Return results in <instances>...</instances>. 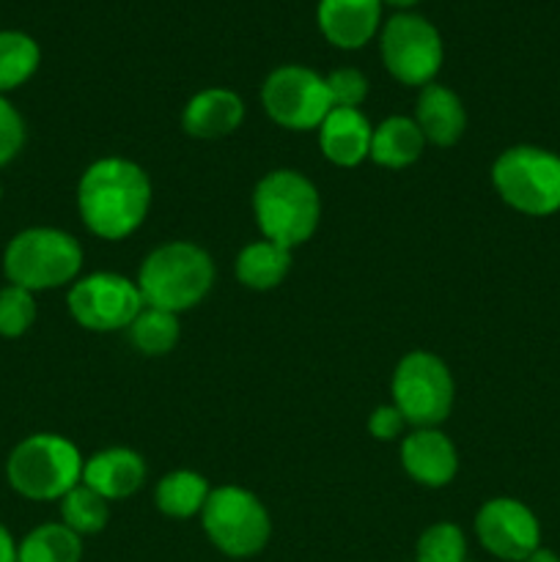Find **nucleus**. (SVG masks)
I'll list each match as a JSON object with an SVG mask.
<instances>
[{
    "mask_svg": "<svg viewBox=\"0 0 560 562\" xmlns=\"http://www.w3.org/2000/svg\"><path fill=\"white\" fill-rule=\"evenodd\" d=\"M152 209V179L124 157L97 159L77 184V212L93 236L108 241L135 234Z\"/></svg>",
    "mask_w": 560,
    "mask_h": 562,
    "instance_id": "f257e3e1",
    "label": "nucleus"
},
{
    "mask_svg": "<svg viewBox=\"0 0 560 562\" xmlns=\"http://www.w3.org/2000/svg\"><path fill=\"white\" fill-rule=\"evenodd\" d=\"M135 283L148 307L179 316L206 300L214 285V261L192 241H165L143 258Z\"/></svg>",
    "mask_w": 560,
    "mask_h": 562,
    "instance_id": "f03ea898",
    "label": "nucleus"
},
{
    "mask_svg": "<svg viewBox=\"0 0 560 562\" xmlns=\"http://www.w3.org/2000/svg\"><path fill=\"white\" fill-rule=\"evenodd\" d=\"M253 214L264 239L294 250L305 245L322 220V198L300 170L280 168L264 176L253 190Z\"/></svg>",
    "mask_w": 560,
    "mask_h": 562,
    "instance_id": "7ed1b4c3",
    "label": "nucleus"
},
{
    "mask_svg": "<svg viewBox=\"0 0 560 562\" xmlns=\"http://www.w3.org/2000/svg\"><path fill=\"white\" fill-rule=\"evenodd\" d=\"M82 456L60 434H31L5 459V481L31 503H60L82 483Z\"/></svg>",
    "mask_w": 560,
    "mask_h": 562,
    "instance_id": "20e7f679",
    "label": "nucleus"
},
{
    "mask_svg": "<svg viewBox=\"0 0 560 562\" xmlns=\"http://www.w3.org/2000/svg\"><path fill=\"white\" fill-rule=\"evenodd\" d=\"M82 247L69 231L36 225L9 239L3 250V274L11 285L38 294L80 278Z\"/></svg>",
    "mask_w": 560,
    "mask_h": 562,
    "instance_id": "39448f33",
    "label": "nucleus"
},
{
    "mask_svg": "<svg viewBox=\"0 0 560 562\" xmlns=\"http://www.w3.org/2000/svg\"><path fill=\"white\" fill-rule=\"evenodd\" d=\"M492 184L500 201L527 217L560 212V157L549 148H505L492 165Z\"/></svg>",
    "mask_w": 560,
    "mask_h": 562,
    "instance_id": "423d86ee",
    "label": "nucleus"
},
{
    "mask_svg": "<svg viewBox=\"0 0 560 562\" xmlns=\"http://www.w3.org/2000/svg\"><path fill=\"white\" fill-rule=\"evenodd\" d=\"M206 538L225 558L247 560L264 552L272 536V519L261 499L239 486H217L201 510Z\"/></svg>",
    "mask_w": 560,
    "mask_h": 562,
    "instance_id": "0eeeda50",
    "label": "nucleus"
},
{
    "mask_svg": "<svg viewBox=\"0 0 560 562\" xmlns=\"http://www.w3.org/2000/svg\"><path fill=\"white\" fill-rule=\"evenodd\" d=\"M393 406L415 428H439L456 401L448 366L432 351H410L393 371Z\"/></svg>",
    "mask_w": 560,
    "mask_h": 562,
    "instance_id": "6e6552de",
    "label": "nucleus"
},
{
    "mask_svg": "<svg viewBox=\"0 0 560 562\" xmlns=\"http://www.w3.org/2000/svg\"><path fill=\"white\" fill-rule=\"evenodd\" d=\"M379 53L390 75L404 86H428L443 69V36L421 14L399 11L379 27Z\"/></svg>",
    "mask_w": 560,
    "mask_h": 562,
    "instance_id": "1a4fd4ad",
    "label": "nucleus"
},
{
    "mask_svg": "<svg viewBox=\"0 0 560 562\" xmlns=\"http://www.w3.org/2000/svg\"><path fill=\"white\" fill-rule=\"evenodd\" d=\"M66 305L82 329L119 333V329H130L146 302L135 280L115 272H93L71 283Z\"/></svg>",
    "mask_w": 560,
    "mask_h": 562,
    "instance_id": "9d476101",
    "label": "nucleus"
},
{
    "mask_svg": "<svg viewBox=\"0 0 560 562\" xmlns=\"http://www.w3.org/2000/svg\"><path fill=\"white\" fill-rule=\"evenodd\" d=\"M261 102L269 119L291 132L318 130L333 110L327 82L307 66H278L261 88Z\"/></svg>",
    "mask_w": 560,
    "mask_h": 562,
    "instance_id": "9b49d317",
    "label": "nucleus"
},
{
    "mask_svg": "<svg viewBox=\"0 0 560 562\" xmlns=\"http://www.w3.org/2000/svg\"><path fill=\"white\" fill-rule=\"evenodd\" d=\"M475 536L492 558L525 562L541 547V525L525 503L514 497H494L475 514Z\"/></svg>",
    "mask_w": 560,
    "mask_h": 562,
    "instance_id": "f8f14e48",
    "label": "nucleus"
},
{
    "mask_svg": "<svg viewBox=\"0 0 560 562\" xmlns=\"http://www.w3.org/2000/svg\"><path fill=\"white\" fill-rule=\"evenodd\" d=\"M401 467L421 486L443 488L459 472V453L439 428H415L401 442Z\"/></svg>",
    "mask_w": 560,
    "mask_h": 562,
    "instance_id": "ddd939ff",
    "label": "nucleus"
},
{
    "mask_svg": "<svg viewBox=\"0 0 560 562\" xmlns=\"http://www.w3.org/2000/svg\"><path fill=\"white\" fill-rule=\"evenodd\" d=\"M382 0H318L322 36L338 49H360L382 27Z\"/></svg>",
    "mask_w": 560,
    "mask_h": 562,
    "instance_id": "4468645a",
    "label": "nucleus"
},
{
    "mask_svg": "<svg viewBox=\"0 0 560 562\" xmlns=\"http://www.w3.org/2000/svg\"><path fill=\"white\" fill-rule=\"evenodd\" d=\"M82 483L108 503L126 499L146 483V461L130 448L99 450L82 464Z\"/></svg>",
    "mask_w": 560,
    "mask_h": 562,
    "instance_id": "2eb2a0df",
    "label": "nucleus"
},
{
    "mask_svg": "<svg viewBox=\"0 0 560 562\" xmlns=\"http://www.w3.org/2000/svg\"><path fill=\"white\" fill-rule=\"evenodd\" d=\"M245 121V102L231 88H206L198 91L181 113V126L190 137L217 140L234 135Z\"/></svg>",
    "mask_w": 560,
    "mask_h": 562,
    "instance_id": "dca6fc26",
    "label": "nucleus"
},
{
    "mask_svg": "<svg viewBox=\"0 0 560 562\" xmlns=\"http://www.w3.org/2000/svg\"><path fill=\"white\" fill-rule=\"evenodd\" d=\"M371 121L351 108H333L318 126L322 154L338 168H355L371 157Z\"/></svg>",
    "mask_w": 560,
    "mask_h": 562,
    "instance_id": "f3484780",
    "label": "nucleus"
},
{
    "mask_svg": "<svg viewBox=\"0 0 560 562\" xmlns=\"http://www.w3.org/2000/svg\"><path fill=\"white\" fill-rule=\"evenodd\" d=\"M415 124L421 126L426 143L448 148L464 135L467 110L448 86L428 82V86L421 88V97H417Z\"/></svg>",
    "mask_w": 560,
    "mask_h": 562,
    "instance_id": "a211bd4d",
    "label": "nucleus"
},
{
    "mask_svg": "<svg viewBox=\"0 0 560 562\" xmlns=\"http://www.w3.org/2000/svg\"><path fill=\"white\" fill-rule=\"evenodd\" d=\"M426 148V137H423L421 126L415 124V119H406V115H390L382 124L373 126L371 137V159L382 168H410L412 162H417Z\"/></svg>",
    "mask_w": 560,
    "mask_h": 562,
    "instance_id": "6ab92c4d",
    "label": "nucleus"
},
{
    "mask_svg": "<svg viewBox=\"0 0 560 562\" xmlns=\"http://www.w3.org/2000/svg\"><path fill=\"white\" fill-rule=\"evenodd\" d=\"M291 272V250L275 245L269 239H258L253 245L242 247L236 256V278L250 291H272L278 289Z\"/></svg>",
    "mask_w": 560,
    "mask_h": 562,
    "instance_id": "aec40b11",
    "label": "nucleus"
},
{
    "mask_svg": "<svg viewBox=\"0 0 560 562\" xmlns=\"http://www.w3.org/2000/svg\"><path fill=\"white\" fill-rule=\"evenodd\" d=\"M209 494H212V486L206 477L192 470H176L157 483L154 503L170 519H192L203 510Z\"/></svg>",
    "mask_w": 560,
    "mask_h": 562,
    "instance_id": "412c9836",
    "label": "nucleus"
},
{
    "mask_svg": "<svg viewBox=\"0 0 560 562\" xmlns=\"http://www.w3.org/2000/svg\"><path fill=\"white\" fill-rule=\"evenodd\" d=\"M82 538L64 521L38 525L16 543V562H80Z\"/></svg>",
    "mask_w": 560,
    "mask_h": 562,
    "instance_id": "4be33fe9",
    "label": "nucleus"
},
{
    "mask_svg": "<svg viewBox=\"0 0 560 562\" xmlns=\"http://www.w3.org/2000/svg\"><path fill=\"white\" fill-rule=\"evenodd\" d=\"M42 64V49L22 31H0V97L25 86Z\"/></svg>",
    "mask_w": 560,
    "mask_h": 562,
    "instance_id": "5701e85b",
    "label": "nucleus"
},
{
    "mask_svg": "<svg viewBox=\"0 0 560 562\" xmlns=\"http://www.w3.org/2000/svg\"><path fill=\"white\" fill-rule=\"evenodd\" d=\"M179 316L168 311H157V307H143L137 313L135 322L130 324V338L141 355L146 357H163L176 349L179 344Z\"/></svg>",
    "mask_w": 560,
    "mask_h": 562,
    "instance_id": "b1692460",
    "label": "nucleus"
},
{
    "mask_svg": "<svg viewBox=\"0 0 560 562\" xmlns=\"http://www.w3.org/2000/svg\"><path fill=\"white\" fill-rule=\"evenodd\" d=\"M108 499L99 497V494L93 492V488H88L86 483H77V486L60 499V521L80 538L102 532L104 527H108Z\"/></svg>",
    "mask_w": 560,
    "mask_h": 562,
    "instance_id": "393cba45",
    "label": "nucleus"
},
{
    "mask_svg": "<svg viewBox=\"0 0 560 562\" xmlns=\"http://www.w3.org/2000/svg\"><path fill=\"white\" fill-rule=\"evenodd\" d=\"M467 538L450 521H439L423 530L415 547V562H464Z\"/></svg>",
    "mask_w": 560,
    "mask_h": 562,
    "instance_id": "a878e982",
    "label": "nucleus"
},
{
    "mask_svg": "<svg viewBox=\"0 0 560 562\" xmlns=\"http://www.w3.org/2000/svg\"><path fill=\"white\" fill-rule=\"evenodd\" d=\"M36 294L20 285L0 289V338H22L36 322Z\"/></svg>",
    "mask_w": 560,
    "mask_h": 562,
    "instance_id": "bb28decb",
    "label": "nucleus"
},
{
    "mask_svg": "<svg viewBox=\"0 0 560 562\" xmlns=\"http://www.w3.org/2000/svg\"><path fill=\"white\" fill-rule=\"evenodd\" d=\"M327 82V93L333 108H351L360 110V104L366 102L368 97V80L360 69L355 66H340V69L329 71L324 77Z\"/></svg>",
    "mask_w": 560,
    "mask_h": 562,
    "instance_id": "cd10ccee",
    "label": "nucleus"
},
{
    "mask_svg": "<svg viewBox=\"0 0 560 562\" xmlns=\"http://www.w3.org/2000/svg\"><path fill=\"white\" fill-rule=\"evenodd\" d=\"M25 137V119L9 102V97H0V168H5V165H11L20 157Z\"/></svg>",
    "mask_w": 560,
    "mask_h": 562,
    "instance_id": "c85d7f7f",
    "label": "nucleus"
},
{
    "mask_svg": "<svg viewBox=\"0 0 560 562\" xmlns=\"http://www.w3.org/2000/svg\"><path fill=\"white\" fill-rule=\"evenodd\" d=\"M406 426H410V423H406V417L401 415L393 404L377 406L371 420H368V431H371L373 439H379V442H393V439H399L401 434H404Z\"/></svg>",
    "mask_w": 560,
    "mask_h": 562,
    "instance_id": "c756f323",
    "label": "nucleus"
},
{
    "mask_svg": "<svg viewBox=\"0 0 560 562\" xmlns=\"http://www.w3.org/2000/svg\"><path fill=\"white\" fill-rule=\"evenodd\" d=\"M0 562H16V541L3 521H0Z\"/></svg>",
    "mask_w": 560,
    "mask_h": 562,
    "instance_id": "7c9ffc66",
    "label": "nucleus"
},
{
    "mask_svg": "<svg viewBox=\"0 0 560 562\" xmlns=\"http://www.w3.org/2000/svg\"><path fill=\"white\" fill-rule=\"evenodd\" d=\"M525 562H560V558H558V554L552 552V549H544V547H538L536 552H533L530 558H527Z\"/></svg>",
    "mask_w": 560,
    "mask_h": 562,
    "instance_id": "2f4dec72",
    "label": "nucleus"
},
{
    "mask_svg": "<svg viewBox=\"0 0 560 562\" xmlns=\"http://www.w3.org/2000/svg\"><path fill=\"white\" fill-rule=\"evenodd\" d=\"M382 3L393 5V9H401V11H406V9H412V5H417V3H421V0H382Z\"/></svg>",
    "mask_w": 560,
    "mask_h": 562,
    "instance_id": "473e14b6",
    "label": "nucleus"
},
{
    "mask_svg": "<svg viewBox=\"0 0 560 562\" xmlns=\"http://www.w3.org/2000/svg\"><path fill=\"white\" fill-rule=\"evenodd\" d=\"M464 562H470V560H464Z\"/></svg>",
    "mask_w": 560,
    "mask_h": 562,
    "instance_id": "72a5a7b5",
    "label": "nucleus"
}]
</instances>
